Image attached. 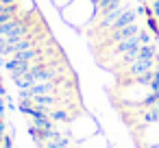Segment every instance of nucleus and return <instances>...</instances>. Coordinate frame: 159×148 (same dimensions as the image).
<instances>
[{
	"mask_svg": "<svg viewBox=\"0 0 159 148\" xmlns=\"http://www.w3.org/2000/svg\"><path fill=\"white\" fill-rule=\"evenodd\" d=\"M155 61H157V59H137V61H133V63L126 68V78H135V76H139V74H144V72L155 70Z\"/></svg>",
	"mask_w": 159,
	"mask_h": 148,
	"instance_id": "obj_1",
	"label": "nucleus"
},
{
	"mask_svg": "<svg viewBox=\"0 0 159 148\" xmlns=\"http://www.w3.org/2000/svg\"><path fill=\"white\" fill-rule=\"evenodd\" d=\"M5 68H7V72L11 74V78H18V76H24L31 68H33V63L31 61H18V59H7V63H5Z\"/></svg>",
	"mask_w": 159,
	"mask_h": 148,
	"instance_id": "obj_2",
	"label": "nucleus"
},
{
	"mask_svg": "<svg viewBox=\"0 0 159 148\" xmlns=\"http://www.w3.org/2000/svg\"><path fill=\"white\" fill-rule=\"evenodd\" d=\"M139 46H142L139 35H135V37L124 39V42H118V44L113 46V55H116V57H120V55H126V52H131V50H137Z\"/></svg>",
	"mask_w": 159,
	"mask_h": 148,
	"instance_id": "obj_3",
	"label": "nucleus"
},
{
	"mask_svg": "<svg viewBox=\"0 0 159 148\" xmlns=\"http://www.w3.org/2000/svg\"><path fill=\"white\" fill-rule=\"evenodd\" d=\"M135 20H137V13H135V9L131 7V9H126V11L111 24V31H120V29H124V26H129V24H135Z\"/></svg>",
	"mask_w": 159,
	"mask_h": 148,
	"instance_id": "obj_4",
	"label": "nucleus"
},
{
	"mask_svg": "<svg viewBox=\"0 0 159 148\" xmlns=\"http://www.w3.org/2000/svg\"><path fill=\"white\" fill-rule=\"evenodd\" d=\"M50 120L52 122H70V113L66 109H50Z\"/></svg>",
	"mask_w": 159,
	"mask_h": 148,
	"instance_id": "obj_5",
	"label": "nucleus"
},
{
	"mask_svg": "<svg viewBox=\"0 0 159 148\" xmlns=\"http://www.w3.org/2000/svg\"><path fill=\"white\" fill-rule=\"evenodd\" d=\"M139 59H157V48L150 46H139Z\"/></svg>",
	"mask_w": 159,
	"mask_h": 148,
	"instance_id": "obj_6",
	"label": "nucleus"
},
{
	"mask_svg": "<svg viewBox=\"0 0 159 148\" xmlns=\"http://www.w3.org/2000/svg\"><path fill=\"white\" fill-rule=\"evenodd\" d=\"M146 26H148V31L152 33V37L159 39V20H157L155 16H148V18H146Z\"/></svg>",
	"mask_w": 159,
	"mask_h": 148,
	"instance_id": "obj_7",
	"label": "nucleus"
},
{
	"mask_svg": "<svg viewBox=\"0 0 159 148\" xmlns=\"http://www.w3.org/2000/svg\"><path fill=\"white\" fill-rule=\"evenodd\" d=\"M152 72H155V76H152V81H150L148 89H150L152 94H157V92H159V59L155 61V70H152Z\"/></svg>",
	"mask_w": 159,
	"mask_h": 148,
	"instance_id": "obj_8",
	"label": "nucleus"
},
{
	"mask_svg": "<svg viewBox=\"0 0 159 148\" xmlns=\"http://www.w3.org/2000/svg\"><path fill=\"white\" fill-rule=\"evenodd\" d=\"M139 42H142V46H150L152 44V33L150 31H139Z\"/></svg>",
	"mask_w": 159,
	"mask_h": 148,
	"instance_id": "obj_9",
	"label": "nucleus"
},
{
	"mask_svg": "<svg viewBox=\"0 0 159 148\" xmlns=\"http://www.w3.org/2000/svg\"><path fill=\"white\" fill-rule=\"evenodd\" d=\"M2 148H16L13 146V137L7 135V133H5V139H2Z\"/></svg>",
	"mask_w": 159,
	"mask_h": 148,
	"instance_id": "obj_10",
	"label": "nucleus"
},
{
	"mask_svg": "<svg viewBox=\"0 0 159 148\" xmlns=\"http://www.w3.org/2000/svg\"><path fill=\"white\" fill-rule=\"evenodd\" d=\"M148 2H150V9H152L155 18H159V0H148Z\"/></svg>",
	"mask_w": 159,
	"mask_h": 148,
	"instance_id": "obj_11",
	"label": "nucleus"
},
{
	"mask_svg": "<svg viewBox=\"0 0 159 148\" xmlns=\"http://www.w3.org/2000/svg\"><path fill=\"white\" fill-rule=\"evenodd\" d=\"M5 109H7V98L0 96V115H2V118H5Z\"/></svg>",
	"mask_w": 159,
	"mask_h": 148,
	"instance_id": "obj_12",
	"label": "nucleus"
},
{
	"mask_svg": "<svg viewBox=\"0 0 159 148\" xmlns=\"http://www.w3.org/2000/svg\"><path fill=\"white\" fill-rule=\"evenodd\" d=\"M5 128H7V122H5L2 115H0V133H5Z\"/></svg>",
	"mask_w": 159,
	"mask_h": 148,
	"instance_id": "obj_13",
	"label": "nucleus"
},
{
	"mask_svg": "<svg viewBox=\"0 0 159 148\" xmlns=\"http://www.w3.org/2000/svg\"><path fill=\"white\" fill-rule=\"evenodd\" d=\"M0 2H2V5H18L20 0H0Z\"/></svg>",
	"mask_w": 159,
	"mask_h": 148,
	"instance_id": "obj_14",
	"label": "nucleus"
},
{
	"mask_svg": "<svg viewBox=\"0 0 159 148\" xmlns=\"http://www.w3.org/2000/svg\"><path fill=\"white\" fill-rule=\"evenodd\" d=\"M0 96H7V89H5V85H2V81H0Z\"/></svg>",
	"mask_w": 159,
	"mask_h": 148,
	"instance_id": "obj_15",
	"label": "nucleus"
},
{
	"mask_svg": "<svg viewBox=\"0 0 159 148\" xmlns=\"http://www.w3.org/2000/svg\"><path fill=\"white\" fill-rule=\"evenodd\" d=\"M7 61H5V57H0V65H5Z\"/></svg>",
	"mask_w": 159,
	"mask_h": 148,
	"instance_id": "obj_16",
	"label": "nucleus"
},
{
	"mask_svg": "<svg viewBox=\"0 0 159 148\" xmlns=\"http://www.w3.org/2000/svg\"><path fill=\"white\" fill-rule=\"evenodd\" d=\"M137 2H144V0H137Z\"/></svg>",
	"mask_w": 159,
	"mask_h": 148,
	"instance_id": "obj_17",
	"label": "nucleus"
},
{
	"mask_svg": "<svg viewBox=\"0 0 159 148\" xmlns=\"http://www.w3.org/2000/svg\"><path fill=\"white\" fill-rule=\"evenodd\" d=\"M157 20H159V18H157Z\"/></svg>",
	"mask_w": 159,
	"mask_h": 148,
	"instance_id": "obj_18",
	"label": "nucleus"
}]
</instances>
